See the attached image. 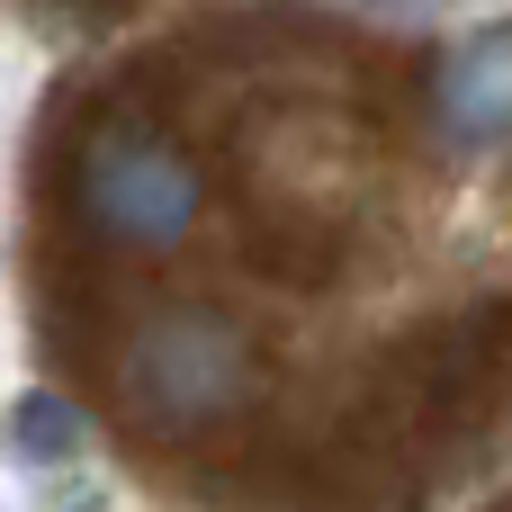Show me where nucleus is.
Segmentation results:
<instances>
[{
	"instance_id": "nucleus-1",
	"label": "nucleus",
	"mask_w": 512,
	"mask_h": 512,
	"mask_svg": "<svg viewBox=\"0 0 512 512\" xmlns=\"http://www.w3.org/2000/svg\"><path fill=\"white\" fill-rule=\"evenodd\" d=\"M504 135H512V27H486L450 63V144L477 153V144H504Z\"/></svg>"
},
{
	"instance_id": "nucleus-2",
	"label": "nucleus",
	"mask_w": 512,
	"mask_h": 512,
	"mask_svg": "<svg viewBox=\"0 0 512 512\" xmlns=\"http://www.w3.org/2000/svg\"><path fill=\"white\" fill-rule=\"evenodd\" d=\"M99 216H117V225H135V234L180 225V216H189V171L162 162V153H126V162L99 171Z\"/></svg>"
}]
</instances>
